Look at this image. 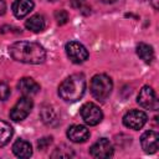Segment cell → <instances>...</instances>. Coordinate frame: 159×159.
I'll list each match as a JSON object with an SVG mask.
<instances>
[{"label":"cell","instance_id":"6da1fadb","mask_svg":"<svg viewBox=\"0 0 159 159\" xmlns=\"http://www.w3.org/2000/svg\"><path fill=\"white\" fill-rule=\"evenodd\" d=\"M10 56L22 63H30V65H39L42 63L46 58V51L45 48L37 43L31 41H16L9 47Z\"/></svg>","mask_w":159,"mask_h":159},{"label":"cell","instance_id":"7a4b0ae2","mask_svg":"<svg viewBox=\"0 0 159 159\" xmlns=\"http://www.w3.org/2000/svg\"><path fill=\"white\" fill-rule=\"evenodd\" d=\"M86 91V77L82 73L68 76L58 87V96L66 102H77Z\"/></svg>","mask_w":159,"mask_h":159},{"label":"cell","instance_id":"3957f363","mask_svg":"<svg viewBox=\"0 0 159 159\" xmlns=\"http://www.w3.org/2000/svg\"><path fill=\"white\" fill-rule=\"evenodd\" d=\"M91 93L98 101H104L109 97L113 89L112 78L104 73H99L92 77L91 80Z\"/></svg>","mask_w":159,"mask_h":159},{"label":"cell","instance_id":"277c9868","mask_svg":"<svg viewBox=\"0 0 159 159\" xmlns=\"http://www.w3.org/2000/svg\"><path fill=\"white\" fill-rule=\"evenodd\" d=\"M34 107V102L31 99V97H27V96H22L16 103L15 106L11 108L10 111V118L14 120V122H21L24 120L31 112Z\"/></svg>","mask_w":159,"mask_h":159},{"label":"cell","instance_id":"5b68a950","mask_svg":"<svg viewBox=\"0 0 159 159\" xmlns=\"http://www.w3.org/2000/svg\"><path fill=\"white\" fill-rule=\"evenodd\" d=\"M81 117L83 119V122L88 125H97L98 123H101V120L103 119V113L101 111V108L92 103V102H87L81 107Z\"/></svg>","mask_w":159,"mask_h":159},{"label":"cell","instance_id":"8992f818","mask_svg":"<svg viewBox=\"0 0 159 159\" xmlns=\"http://www.w3.org/2000/svg\"><path fill=\"white\" fill-rule=\"evenodd\" d=\"M66 53H67V57L73 62V63H83L87 58H88V51L87 48L77 42V41H70L66 43Z\"/></svg>","mask_w":159,"mask_h":159},{"label":"cell","instance_id":"52a82bcc","mask_svg":"<svg viewBox=\"0 0 159 159\" xmlns=\"http://www.w3.org/2000/svg\"><path fill=\"white\" fill-rule=\"evenodd\" d=\"M137 102L139 103L140 107H143L145 109H149V111H157L158 107H159L157 94H155L154 89L149 86H144L139 91Z\"/></svg>","mask_w":159,"mask_h":159},{"label":"cell","instance_id":"ba28073f","mask_svg":"<svg viewBox=\"0 0 159 159\" xmlns=\"http://www.w3.org/2000/svg\"><path fill=\"white\" fill-rule=\"evenodd\" d=\"M147 120H148L147 114L139 109H132V111L127 112L123 117V124L127 128H130L134 130L143 128L144 124L147 123Z\"/></svg>","mask_w":159,"mask_h":159},{"label":"cell","instance_id":"9c48e42d","mask_svg":"<svg viewBox=\"0 0 159 159\" xmlns=\"http://www.w3.org/2000/svg\"><path fill=\"white\" fill-rule=\"evenodd\" d=\"M113 145L112 143L106 139V138H101L98 139L89 149V153L93 158H99V159H103V158H109L113 155Z\"/></svg>","mask_w":159,"mask_h":159},{"label":"cell","instance_id":"30bf717a","mask_svg":"<svg viewBox=\"0 0 159 159\" xmlns=\"http://www.w3.org/2000/svg\"><path fill=\"white\" fill-rule=\"evenodd\" d=\"M158 142H159V135L154 130H148V132L143 133V135L140 137V145H142L143 150L148 154H153L158 150V148H159Z\"/></svg>","mask_w":159,"mask_h":159},{"label":"cell","instance_id":"8fae6325","mask_svg":"<svg viewBox=\"0 0 159 159\" xmlns=\"http://www.w3.org/2000/svg\"><path fill=\"white\" fill-rule=\"evenodd\" d=\"M67 137L73 143H83L89 138V130L81 124H73L67 129Z\"/></svg>","mask_w":159,"mask_h":159},{"label":"cell","instance_id":"7c38bea8","mask_svg":"<svg viewBox=\"0 0 159 159\" xmlns=\"http://www.w3.org/2000/svg\"><path fill=\"white\" fill-rule=\"evenodd\" d=\"M17 88L19 91L22 93V96H27V97H31L36 93H39L40 91V84L30 78V77H24L19 81V84H17Z\"/></svg>","mask_w":159,"mask_h":159},{"label":"cell","instance_id":"4fadbf2b","mask_svg":"<svg viewBox=\"0 0 159 159\" xmlns=\"http://www.w3.org/2000/svg\"><path fill=\"white\" fill-rule=\"evenodd\" d=\"M32 9H34L32 0H15L12 4V12L17 19L25 17L27 14H30V11H32Z\"/></svg>","mask_w":159,"mask_h":159},{"label":"cell","instance_id":"5bb4252c","mask_svg":"<svg viewBox=\"0 0 159 159\" xmlns=\"http://www.w3.org/2000/svg\"><path fill=\"white\" fill-rule=\"evenodd\" d=\"M12 152L17 158H30L32 155V147L29 142L19 139L12 145Z\"/></svg>","mask_w":159,"mask_h":159},{"label":"cell","instance_id":"9a60e30c","mask_svg":"<svg viewBox=\"0 0 159 159\" xmlns=\"http://www.w3.org/2000/svg\"><path fill=\"white\" fill-rule=\"evenodd\" d=\"M25 26L27 30L32 31V32H41L45 26H46V22H45V17L40 14H36V15H32L30 16L26 22H25Z\"/></svg>","mask_w":159,"mask_h":159},{"label":"cell","instance_id":"2e32d148","mask_svg":"<svg viewBox=\"0 0 159 159\" xmlns=\"http://www.w3.org/2000/svg\"><path fill=\"white\" fill-rule=\"evenodd\" d=\"M137 55L145 63H152L154 60V51H153L152 46H149L144 42H140L137 45Z\"/></svg>","mask_w":159,"mask_h":159},{"label":"cell","instance_id":"e0dca14e","mask_svg":"<svg viewBox=\"0 0 159 159\" xmlns=\"http://www.w3.org/2000/svg\"><path fill=\"white\" fill-rule=\"evenodd\" d=\"M12 137V128L9 123L0 119V148L6 145Z\"/></svg>","mask_w":159,"mask_h":159},{"label":"cell","instance_id":"ac0fdd59","mask_svg":"<svg viewBox=\"0 0 159 159\" xmlns=\"http://www.w3.org/2000/svg\"><path fill=\"white\" fill-rule=\"evenodd\" d=\"M75 157V152L73 149H71L70 147L67 145H61V147H57L52 154H51V158H72Z\"/></svg>","mask_w":159,"mask_h":159},{"label":"cell","instance_id":"d6986e66","mask_svg":"<svg viewBox=\"0 0 159 159\" xmlns=\"http://www.w3.org/2000/svg\"><path fill=\"white\" fill-rule=\"evenodd\" d=\"M41 118L45 123H50L51 120H53L55 118V113H53V109L51 107H45L42 108L41 111Z\"/></svg>","mask_w":159,"mask_h":159},{"label":"cell","instance_id":"ffe728a7","mask_svg":"<svg viewBox=\"0 0 159 159\" xmlns=\"http://www.w3.org/2000/svg\"><path fill=\"white\" fill-rule=\"evenodd\" d=\"M55 20L58 25H65L68 21V14L66 10H56L55 11Z\"/></svg>","mask_w":159,"mask_h":159},{"label":"cell","instance_id":"44dd1931","mask_svg":"<svg viewBox=\"0 0 159 159\" xmlns=\"http://www.w3.org/2000/svg\"><path fill=\"white\" fill-rule=\"evenodd\" d=\"M51 143H52V137H43L37 142V147H39V149L45 150L51 145Z\"/></svg>","mask_w":159,"mask_h":159},{"label":"cell","instance_id":"7402d4cb","mask_svg":"<svg viewBox=\"0 0 159 159\" xmlns=\"http://www.w3.org/2000/svg\"><path fill=\"white\" fill-rule=\"evenodd\" d=\"M10 96V88L6 83L0 82V101H5Z\"/></svg>","mask_w":159,"mask_h":159},{"label":"cell","instance_id":"603a6c76","mask_svg":"<svg viewBox=\"0 0 159 159\" xmlns=\"http://www.w3.org/2000/svg\"><path fill=\"white\" fill-rule=\"evenodd\" d=\"M84 1L86 0H70V4L72 7L75 9H81L83 5H84Z\"/></svg>","mask_w":159,"mask_h":159},{"label":"cell","instance_id":"cb8c5ba5","mask_svg":"<svg viewBox=\"0 0 159 159\" xmlns=\"http://www.w3.org/2000/svg\"><path fill=\"white\" fill-rule=\"evenodd\" d=\"M5 10H6V4L4 0H0V15H2L5 12Z\"/></svg>","mask_w":159,"mask_h":159},{"label":"cell","instance_id":"d4e9b609","mask_svg":"<svg viewBox=\"0 0 159 159\" xmlns=\"http://www.w3.org/2000/svg\"><path fill=\"white\" fill-rule=\"evenodd\" d=\"M152 5L154 9H158V0H152Z\"/></svg>","mask_w":159,"mask_h":159},{"label":"cell","instance_id":"484cf974","mask_svg":"<svg viewBox=\"0 0 159 159\" xmlns=\"http://www.w3.org/2000/svg\"><path fill=\"white\" fill-rule=\"evenodd\" d=\"M98 1H101L103 4H111V2H114L116 0H98Z\"/></svg>","mask_w":159,"mask_h":159},{"label":"cell","instance_id":"4316f807","mask_svg":"<svg viewBox=\"0 0 159 159\" xmlns=\"http://www.w3.org/2000/svg\"><path fill=\"white\" fill-rule=\"evenodd\" d=\"M48 1H52L53 2V1H57V0H48Z\"/></svg>","mask_w":159,"mask_h":159}]
</instances>
